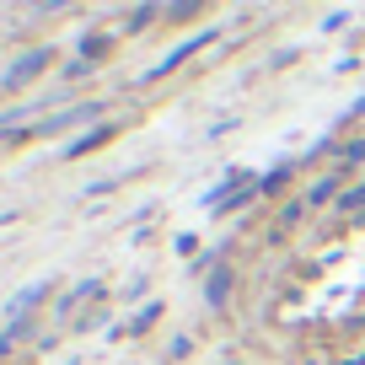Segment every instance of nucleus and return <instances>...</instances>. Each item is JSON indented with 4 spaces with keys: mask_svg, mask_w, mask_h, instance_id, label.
<instances>
[]
</instances>
